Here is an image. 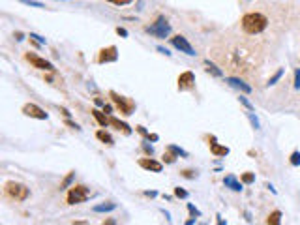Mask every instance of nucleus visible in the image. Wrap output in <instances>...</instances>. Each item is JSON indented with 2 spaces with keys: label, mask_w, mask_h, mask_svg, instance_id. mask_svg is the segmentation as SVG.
Listing matches in <instances>:
<instances>
[{
  "label": "nucleus",
  "mask_w": 300,
  "mask_h": 225,
  "mask_svg": "<svg viewBox=\"0 0 300 225\" xmlns=\"http://www.w3.org/2000/svg\"><path fill=\"white\" fill-rule=\"evenodd\" d=\"M141 146H143V150L146 152V154H148V156H154V148H152V146H150L148 143H143Z\"/></svg>",
  "instance_id": "c9c22d12"
},
{
  "label": "nucleus",
  "mask_w": 300,
  "mask_h": 225,
  "mask_svg": "<svg viewBox=\"0 0 300 225\" xmlns=\"http://www.w3.org/2000/svg\"><path fill=\"white\" fill-rule=\"evenodd\" d=\"M104 111H105V113H111V111H113V105L105 104V105H104Z\"/></svg>",
  "instance_id": "37998d69"
},
{
  "label": "nucleus",
  "mask_w": 300,
  "mask_h": 225,
  "mask_svg": "<svg viewBox=\"0 0 300 225\" xmlns=\"http://www.w3.org/2000/svg\"><path fill=\"white\" fill-rule=\"evenodd\" d=\"M223 184H225V188H229V190H233V191H242L244 188H242V180L238 182L233 174H227L223 179Z\"/></svg>",
  "instance_id": "4468645a"
},
{
  "label": "nucleus",
  "mask_w": 300,
  "mask_h": 225,
  "mask_svg": "<svg viewBox=\"0 0 300 225\" xmlns=\"http://www.w3.org/2000/svg\"><path fill=\"white\" fill-rule=\"evenodd\" d=\"M88 197H90V190H88L87 186L77 184V186H71L68 190L66 203H68V205H81V203L87 201Z\"/></svg>",
  "instance_id": "20e7f679"
},
{
  "label": "nucleus",
  "mask_w": 300,
  "mask_h": 225,
  "mask_svg": "<svg viewBox=\"0 0 300 225\" xmlns=\"http://www.w3.org/2000/svg\"><path fill=\"white\" fill-rule=\"evenodd\" d=\"M205 69H207L208 73L214 75V77H223V69L219 68V66H216L214 62H210V60H205Z\"/></svg>",
  "instance_id": "2eb2a0df"
},
{
  "label": "nucleus",
  "mask_w": 300,
  "mask_h": 225,
  "mask_svg": "<svg viewBox=\"0 0 300 225\" xmlns=\"http://www.w3.org/2000/svg\"><path fill=\"white\" fill-rule=\"evenodd\" d=\"M195 88V73L193 71H184L179 75V90H193Z\"/></svg>",
  "instance_id": "9d476101"
},
{
  "label": "nucleus",
  "mask_w": 300,
  "mask_h": 225,
  "mask_svg": "<svg viewBox=\"0 0 300 225\" xmlns=\"http://www.w3.org/2000/svg\"><path fill=\"white\" fill-rule=\"evenodd\" d=\"M111 126H115L116 130H122V132L126 133V135H130V133H132V128L128 126L126 122H120L118 118H115V116H111Z\"/></svg>",
  "instance_id": "a211bd4d"
},
{
  "label": "nucleus",
  "mask_w": 300,
  "mask_h": 225,
  "mask_svg": "<svg viewBox=\"0 0 300 225\" xmlns=\"http://www.w3.org/2000/svg\"><path fill=\"white\" fill-rule=\"evenodd\" d=\"M66 126H69V128H73V130H81V128L77 126L75 122H71V120H66Z\"/></svg>",
  "instance_id": "58836bf2"
},
{
  "label": "nucleus",
  "mask_w": 300,
  "mask_h": 225,
  "mask_svg": "<svg viewBox=\"0 0 300 225\" xmlns=\"http://www.w3.org/2000/svg\"><path fill=\"white\" fill-rule=\"evenodd\" d=\"M96 137H98L104 144H109V146L111 144H115V139L111 137V133L105 132V130H98V132H96Z\"/></svg>",
  "instance_id": "6ab92c4d"
},
{
  "label": "nucleus",
  "mask_w": 300,
  "mask_h": 225,
  "mask_svg": "<svg viewBox=\"0 0 300 225\" xmlns=\"http://www.w3.org/2000/svg\"><path fill=\"white\" fill-rule=\"evenodd\" d=\"M169 152H173L177 158H188V152H186L184 148H180V146H177V144H169L167 146Z\"/></svg>",
  "instance_id": "412c9836"
},
{
  "label": "nucleus",
  "mask_w": 300,
  "mask_h": 225,
  "mask_svg": "<svg viewBox=\"0 0 300 225\" xmlns=\"http://www.w3.org/2000/svg\"><path fill=\"white\" fill-rule=\"evenodd\" d=\"M169 41H171V45L177 49V51H180V53H184V55H188V57H195L197 53H195V49L190 45V41L186 40L184 36H173V38H169Z\"/></svg>",
  "instance_id": "423d86ee"
},
{
  "label": "nucleus",
  "mask_w": 300,
  "mask_h": 225,
  "mask_svg": "<svg viewBox=\"0 0 300 225\" xmlns=\"http://www.w3.org/2000/svg\"><path fill=\"white\" fill-rule=\"evenodd\" d=\"M283 73H285V69H283V68L278 69L276 73H274V75L270 77V79H268V83H266V87H274V85H276V83L283 77Z\"/></svg>",
  "instance_id": "4be33fe9"
},
{
  "label": "nucleus",
  "mask_w": 300,
  "mask_h": 225,
  "mask_svg": "<svg viewBox=\"0 0 300 225\" xmlns=\"http://www.w3.org/2000/svg\"><path fill=\"white\" fill-rule=\"evenodd\" d=\"M174 197H179V199H186V197H188V191L182 190V188H174Z\"/></svg>",
  "instance_id": "473e14b6"
},
{
  "label": "nucleus",
  "mask_w": 300,
  "mask_h": 225,
  "mask_svg": "<svg viewBox=\"0 0 300 225\" xmlns=\"http://www.w3.org/2000/svg\"><path fill=\"white\" fill-rule=\"evenodd\" d=\"M242 32L248 36H259L268 29V17L261 12H248L240 19Z\"/></svg>",
  "instance_id": "f257e3e1"
},
{
  "label": "nucleus",
  "mask_w": 300,
  "mask_h": 225,
  "mask_svg": "<svg viewBox=\"0 0 300 225\" xmlns=\"http://www.w3.org/2000/svg\"><path fill=\"white\" fill-rule=\"evenodd\" d=\"M238 102L246 107V111H254V105H252V102H249L248 98H246V94H240V96H238Z\"/></svg>",
  "instance_id": "393cba45"
},
{
  "label": "nucleus",
  "mask_w": 300,
  "mask_h": 225,
  "mask_svg": "<svg viewBox=\"0 0 300 225\" xmlns=\"http://www.w3.org/2000/svg\"><path fill=\"white\" fill-rule=\"evenodd\" d=\"M144 30H146L150 36L158 38V40H165V38L171 34V24H169V21L163 17V15H160L154 23L150 24V27H146Z\"/></svg>",
  "instance_id": "7ed1b4c3"
},
{
  "label": "nucleus",
  "mask_w": 300,
  "mask_h": 225,
  "mask_svg": "<svg viewBox=\"0 0 300 225\" xmlns=\"http://www.w3.org/2000/svg\"><path fill=\"white\" fill-rule=\"evenodd\" d=\"M158 133H148V137H146V141H158Z\"/></svg>",
  "instance_id": "ea45409f"
},
{
  "label": "nucleus",
  "mask_w": 300,
  "mask_h": 225,
  "mask_svg": "<svg viewBox=\"0 0 300 225\" xmlns=\"http://www.w3.org/2000/svg\"><path fill=\"white\" fill-rule=\"evenodd\" d=\"M24 58H27V60H29V62L32 64L36 69H43V71H55V66H53L49 60L38 57V55H34V53H27V55H24Z\"/></svg>",
  "instance_id": "0eeeda50"
},
{
  "label": "nucleus",
  "mask_w": 300,
  "mask_h": 225,
  "mask_svg": "<svg viewBox=\"0 0 300 225\" xmlns=\"http://www.w3.org/2000/svg\"><path fill=\"white\" fill-rule=\"evenodd\" d=\"M240 180H242V184H254L255 174L254 173H244L242 177H240Z\"/></svg>",
  "instance_id": "bb28decb"
},
{
  "label": "nucleus",
  "mask_w": 300,
  "mask_h": 225,
  "mask_svg": "<svg viewBox=\"0 0 300 225\" xmlns=\"http://www.w3.org/2000/svg\"><path fill=\"white\" fill-rule=\"evenodd\" d=\"M294 88L300 90V68H294Z\"/></svg>",
  "instance_id": "72a5a7b5"
},
{
  "label": "nucleus",
  "mask_w": 300,
  "mask_h": 225,
  "mask_svg": "<svg viewBox=\"0 0 300 225\" xmlns=\"http://www.w3.org/2000/svg\"><path fill=\"white\" fill-rule=\"evenodd\" d=\"M23 115L30 116V118H36V120H47V118H49V115H47L45 111L36 104H24L23 105Z\"/></svg>",
  "instance_id": "6e6552de"
},
{
  "label": "nucleus",
  "mask_w": 300,
  "mask_h": 225,
  "mask_svg": "<svg viewBox=\"0 0 300 225\" xmlns=\"http://www.w3.org/2000/svg\"><path fill=\"white\" fill-rule=\"evenodd\" d=\"M225 83L229 85L231 88H237L240 90L242 94H249L252 92V87H249L248 83H244L242 79H238V77H225Z\"/></svg>",
  "instance_id": "f8f14e48"
},
{
  "label": "nucleus",
  "mask_w": 300,
  "mask_h": 225,
  "mask_svg": "<svg viewBox=\"0 0 300 225\" xmlns=\"http://www.w3.org/2000/svg\"><path fill=\"white\" fill-rule=\"evenodd\" d=\"M144 195H146V197H156L158 191H154V190H152V191H144Z\"/></svg>",
  "instance_id": "79ce46f5"
},
{
  "label": "nucleus",
  "mask_w": 300,
  "mask_h": 225,
  "mask_svg": "<svg viewBox=\"0 0 300 225\" xmlns=\"http://www.w3.org/2000/svg\"><path fill=\"white\" fill-rule=\"evenodd\" d=\"M118 60V49L115 45L104 47L102 51L98 53V64H111Z\"/></svg>",
  "instance_id": "1a4fd4ad"
},
{
  "label": "nucleus",
  "mask_w": 300,
  "mask_h": 225,
  "mask_svg": "<svg viewBox=\"0 0 300 225\" xmlns=\"http://www.w3.org/2000/svg\"><path fill=\"white\" fill-rule=\"evenodd\" d=\"M210 141H212V143H210V152H212L216 158H225L227 154H229V148H227V146H221V144H218L214 137H210Z\"/></svg>",
  "instance_id": "ddd939ff"
},
{
  "label": "nucleus",
  "mask_w": 300,
  "mask_h": 225,
  "mask_svg": "<svg viewBox=\"0 0 300 225\" xmlns=\"http://www.w3.org/2000/svg\"><path fill=\"white\" fill-rule=\"evenodd\" d=\"M188 212H190L191 216H193V218H199V216H201V212H199V210H197V208L193 207L191 203H188Z\"/></svg>",
  "instance_id": "f704fd0d"
},
{
  "label": "nucleus",
  "mask_w": 300,
  "mask_h": 225,
  "mask_svg": "<svg viewBox=\"0 0 300 225\" xmlns=\"http://www.w3.org/2000/svg\"><path fill=\"white\" fill-rule=\"evenodd\" d=\"M92 115H94V118L98 120V124L102 128H107L111 124V118H107L105 116V111H99V109H92Z\"/></svg>",
  "instance_id": "dca6fc26"
},
{
  "label": "nucleus",
  "mask_w": 300,
  "mask_h": 225,
  "mask_svg": "<svg viewBox=\"0 0 300 225\" xmlns=\"http://www.w3.org/2000/svg\"><path fill=\"white\" fill-rule=\"evenodd\" d=\"M73 179H75V173L71 171V173L66 177V179L62 180V184H60V190H66V188H71V182H73Z\"/></svg>",
  "instance_id": "b1692460"
},
{
  "label": "nucleus",
  "mask_w": 300,
  "mask_h": 225,
  "mask_svg": "<svg viewBox=\"0 0 300 225\" xmlns=\"http://www.w3.org/2000/svg\"><path fill=\"white\" fill-rule=\"evenodd\" d=\"M15 38H17V41L24 40V38H23V34H21V32H17V34H15Z\"/></svg>",
  "instance_id": "c03bdc74"
},
{
  "label": "nucleus",
  "mask_w": 300,
  "mask_h": 225,
  "mask_svg": "<svg viewBox=\"0 0 300 225\" xmlns=\"http://www.w3.org/2000/svg\"><path fill=\"white\" fill-rule=\"evenodd\" d=\"M158 51L162 53V55H165V57H171V53H169L167 49H163V47H158Z\"/></svg>",
  "instance_id": "a19ab883"
},
{
  "label": "nucleus",
  "mask_w": 300,
  "mask_h": 225,
  "mask_svg": "<svg viewBox=\"0 0 300 225\" xmlns=\"http://www.w3.org/2000/svg\"><path fill=\"white\" fill-rule=\"evenodd\" d=\"M107 2H111L113 6H128V4H132L133 0H107Z\"/></svg>",
  "instance_id": "7c9ffc66"
},
{
  "label": "nucleus",
  "mask_w": 300,
  "mask_h": 225,
  "mask_svg": "<svg viewBox=\"0 0 300 225\" xmlns=\"http://www.w3.org/2000/svg\"><path fill=\"white\" fill-rule=\"evenodd\" d=\"M4 193H6L8 199L19 201V203L27 201V199L30 197L29 188H27L24 184H21V182H15V180H8L6 184H4Z\"/></svg>",
  "instance_id": "f03ea898"
},
{
  "label": "nucleus",
  "mask_w": 300,
  "mask_h": 225,
  "mask_svg": "<svg viewBox=\"0 0 300 225\" xmlns=\"http://www.w3.org/2000/svg\"><path fill=\"white\" fill-rule=\"evenodd\" d=\"M21 4H24V6H30V8H45L41 2H36V0H19Z\"/></svg>",
  "instance_id": "cd10ccee"
},
{
  "label": "nucleus",
  "mask_w": 300,
  "mask_h": 225,
  "mask_svg": "<svg viewBox=\"0 0 300 225\" xmlns=\"http://www.w3.org/2000/svg\"><path fill=\"white\" fill-rule=\"evenodd\" d=\"M246 116H248V120H249V124L255 128V130H259L261 128V122H259V118L254 115V111H246Z\"/></svg>",
  "instance_id": "5701e85b"
},
{
  "label": "nucleus",
  "mask_w": 300,
  "mask_h": 225,
  "mask_svg": "<svg viewBox=\"0 0 300 225\" xmlns=\"http://www.w3.org/2000/svg\"><path fill=\"white\" fill-rule=\"evenodd\" d=\"M163 162H165V163H174V162H177V156H174L173 152H169V150H167V154H163Z\"/></svg>",
  "instance_id": "c756f323"
},
{
  "label": "nucleus",
  "mask_w": 300,
  "mask_h": 225,
  "mask_svg": "<svg viewBox=\"0 0 300 225\" xmlns=\"http://www.w3.org/2000/svg\"><path fill=\"white\" fill-rule=\"evenodd\" d=\"M30 40H34L36 43H41V45H45V38H41L40 34H34V32H30Z\"/></svg>",
  "instance_id": "2f4dec72"
},
{
  "label": "nucleus",
  "mask_w": 300,
  "mask_h": 225,
  "mask_svg": "<svg viewBox=\"0 0 300 225\" xmlns=\"http://www.w3.org/2000/svg\"><path fill=\"white\" fill-rule=\"evenodd\" d=\"M109 96H111V99H113V104L116 105V109L120 111V115H124V116L132 115L133 109H135V102H133V99L124 98V96H120V94L115 92V90H111Z\"/></svg>",
  "instance_id": "39448f33"
},
{
  "label": "nucleus",
  "mask_w": 300,
  "mask_h": 225,
  "mask_svg": "<svg viewBox=\"0 0 300 225\" xmlns=\"http://www.w3.org/2000/svg\"><path fill=\"white\" fill-rule=\"evenodd\" d=\"M266 223H268V225L282 223V212H280V210H274V212H270V214H268V218H266Z\"/></svg>",
  "instance_id": "aec40b11"
},
{
  "label": "nucleus",
  "mask_w": 300,
  "mask_h": 225,
  "mask_svg": "<svg viewBox=\"0 0 300 225\" xmlns=\"http://www.w3.org/2000/svg\"><path fill=\"white\" fill-rule=\"evenodd\" d=\"M289 163H291L293 167H298V165H300V152H298V150H294L293 154H291V158H289Z\"/></svg>",
  "instance_id": "a878e982"
},
{
  "label": "nucleus",
  "mask_w": 300,
  "mask_h": 225,
  "mask_svg": "<svg viewBox=\"0 0 300 225\" xmlns=\"http://www.w3.org/2000/svg\"><path fill=\"white\" fill-rule=\"evenodd\" d=\"M116 208L115 203H102V205H96V207H92V210L96 214H102V212H113Z\"/></svg>",
  "instance_id": "f3484780"
},
{
  "label": "nucleus",
  "mask_w": 300,
  "mask_h": 225,
  "mask_svg": "<svg viewBox=\"0 0 300 225\" xmlns=\"http://www.w3.org/2000/svg\"><path fill=\"white\" fill-rule=\"evenodd\" d=\"M135 130H137V132H139V133H141V135H143V137H144V139L148 137V132H146V130H144V128H143V126H137V128H135Z\"/></svg>",
  "instance_id": "4c0bfd02"
},
{
  "label": "nucleus",
  "mask_w": 300,
  "mask_h": 225,
  "mask_svg": "<svg viewBox=\"0 0 300 225\" xmlns=\"http://www.w3.org/2000/svg\"><path fill=\"white\" fill-rule=\"evenodd\" d=\"M182 177L184 179H188V180H193V179H197V171H191V169H186V171H182Z\"/></svg>",
  "instance_id": "c85d7f7f"
},
{
  "label": "nucleus",
  "mask_w": 300,
  "mask_h": 225,
  "mask_svg": "<svg viewBox=\"0 0 300 225\" xmlns=\"http://www.w3.org/2000/svg\"><path fill=\"white\" fill-rule=\"evenodd\" d=\"M116 34L122 36V38H128V30L122 29V27H116Z\"/></svg>",
  "instance_id": "e433bc0d"
},
{
  "label": "nucleus",
  "mask_w": 300,
  "mask_h": 225,
  "mask_svg": "<svg viewBox=\"0 0 300 225\" xmlns=\"http://www.w3.org/2000/svg\"><path fill=\"white\" fill-rule=\"evenodd\" d=\"M139 165L144 169V171H152V173H162L163 171V163L154 160V158H141L139 160Z\"/></svg>",
  "instance_id": "9b49d317"
}]
</instances>
